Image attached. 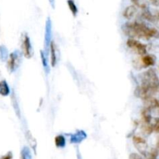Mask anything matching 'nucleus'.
Listing matches in <instances>:
<instances>
[{"label":"nucleus","instance_id":"1","mask_svg":"<svg viewBox=\"0 0 159 159\" xmlns=\"http://www.w3.org/2000/svg\"><path fill=\"white\" fill-rule=\"evenodd\" d=\"M124 34L130 38L151 39L150 28L141 22H128L122 27Z\"/></svg>","mask_w":159,"mask_h":159},{"label":"nucleus","instance_id":"2","mask_svg":"<svg viewBox=\"0 0 159 159\" xmlns=\"http://www.w3.org/2000/svg\"><path fill=\"white\" fill-rule=\"evenodd\" d=\"M141 84L153 88L156 94H159V78L153 69L147 70L141 74Z\"/></svg>","mask_w":159,"mask_h":159},{"label":"nucleus","instance_id":"3","mask_svg":"<svg viewBox=\"0 0 159 159\" xmlns=\"http://www.w3.org/2000/svg\"><path fill=\"white\" fill-rule=\"evenodd\" d=\"M52 41V22L50 17L47 19L44 33V52L47 55L50 51V45Z\"/></svg>","mask_w":159,"mask_h":159},{"label":"nucleus","instance_id":"4","mask_svg":"<svg viewBox=\"0 0 159 159\" xmlns=\"http://www.w3.org/2000/svg\"><path fill=\"white\" fill-rule=\"evenodd\" d=\"M22 55L26 58H31L34 55V50H33L32 44H31V38L27 34H24L22 36V44H21Z\"/></svg>","mask_w":159,"mask_h":159},{"label":"nucleus","instance_id":"5","mask_svg":"<svg viewBox=\"0 0 159 159\" xmlns=\"http://www.w3.org/2000/svg\"><path fill=\"white\" fill-rule=\"evenodd\" d=\"M21 62V55L18 51L12 52L9 55V58L7 60V67L10 73H13L16 71L19 67Z\"/></svg>","mask_w":159,"mask_h":159},{"label":"nucleus","instance_id":"6","mask_svg":"<svg viewBox=\"0 0 159 159\" xmlns=\"http://www.w3.org/2000/svg\"><path fill=\"white\" fill-rule=\"evenodd\" d=\"M127 45L130 48V49H132L133 51H134L136 53H137L138 55H144L146 54L147 52V45L142 44L140 41H137L136 39L133 38H129L127 41Z\"/></svg>","mask_w":159,"mask_h":159},{"label":"nucleus","instance_id":"7","mask_svg":"<svg viewBox=\"0 0 159 159\" xmlns=\"http://www.w3.org/2000/svg\"><path fill=\"white\" fill-rule=\"evenodd\" d=\"M133 141L134 144V146L137 148V149L143 155H146L148 152V144L146 140L143 137L139 136H134L133 137Z\"/></svg>","mask_w":159,"mask_h":159},{"label":"nucleus","instance_id":"8","mask_svg":"<svg viewBox=\"0 0 159 159\" xmlns=\"http://www.w3.org/2000/svg\"><path fill=\"white\" fill-rule=\"evenodd\" d=\"M87 137V134L84 130H77L75 133L71 136L70 142L71 144H80L85 140Z\"/></svg>","mask_w":159,"mask_h":159},{"label":"nucleus","instance_id":"9","mask_svg":"<svg viewBox=\"0 0 159 159\" xmlns=\"http://www.w3.org/2000/svg\"><path fill=\"white\" fill-rule=\"evenodd\" d=\"M141 62L143 67H152L154 65L156 61V57L154 55H142L141 58L140 59Z\"/></svg>","mask_w":159,"mask_h":159},{"label":"nucleus","instance_id":"10","mask_svg":"<svg viewBox=\"0 0 159 159\" xmlns=\"http://www.w3.org/2000/svg\"><path fill=\"white\" fill-rule=\"evenodd\" d=\"M137 13V7L135 6H127V8L124 10V13H123V16L126 19H131L132 17L134 16V15Z\"/></svg>","mask_w":159,"mask_h":159},{"label":"nucleus","instance_id":"11","mask_svg":"<svg viewBox=\"0 0 159 159\" xmlns=\"http://www.w3.org/2000/svg\"><path fill=\"white\" fill-rule=\"evenodd\" d=\"M10 94V88L6 80H3L0 81V95L6 97Z\"/></svg>","mask_w":159,"mask_h":159},{"label":"nucleus","instance_id":"12","mask_svg":"<svg viewBox=\"0 0 159 159\" xmlns=\"http://www.w3.org/2000/svg\"><path fill=\"white\" fill-rule=\"evenodd\" d=\"M40 58H41V63L43 66V70L45 71L46 74H48L50 73V67L48 65V59H47V55L45 54L44 51H40Z\"/></svg>","mask_w":159,"mask_h":159},{"label":"nucleus","instance_id":"13","mask_svg":"<svg viewBox=\"0 0 159 159\" xmlns=\"http://www.w3.org/2000/svg\"><path fill=\"white\" fill-rule=\"evenodd\" d=\"M157 99H156L154 97H150L144 100V104H145V108L150 109V110H153L154 108L157 106Z\"/></svg>","mask_w":159,"mask_h":159},{"label":"nucleus","instance_id":"14","mask_svg":"<svg viewBox=\"0 0 159 159\" xmlns=\"http://www.w3.org/2000/svg\"><path fill=\"white\" fill-rule=\"evenodd\" d=\"M51 52V64L52 67H55L57 63V55H56V48L54 41H51L50 45V51Z\"/></svg>","mask_w":159,"mask_h":159},{"label":"nucleus","instance_id":"15","mask_svg":"<svg viewBox=\"0 0 159 159\" xmlns=\"http://www.w3.org/2000/svg\"><path fill=\"white\" fill-rule=\"evenodd\" d=\"M55 146L58 148H63L66 145V139L63 135H58L55 138Z\"/></svg>","mask_w":159,"mask_h":159},{"label":"nucleus","instance_id":"16","mask_svg":"<svg viewBox=\"0 0 159 159\" xmlns=\"http://www.w3.org/2000/svg\"><path fill=\"white\" fill-rule=\"evenodd\" d=\"M151 111L150 109L145 108V109L142 110L141 112V116L143 118V122H147V123H149L152 120V118H151Z\"/></svg>","mask_w":159,"mask_h":159},{"label":"nucleus","instance_id":"17","mask_svg":"<svg viewBox=\"0 0 159 159\" xmlns=\"http://www.w3.org/2000/svg\"><path fill=\"white\" fill-rule=\"evenodd\" d=\"M9 51L5 45H0V61L6 62L9 58Z\"/></svg>","mask_w":159,"mask_h":159},{"label":"nucleus","instance_id":"18","mask_svg":"<svg viewBox=\"0 0 159 159\" xmlns=\"http://www.w3.org/2000/svg\"><path fill=\"white\" fill-rule=\"evenodd\" d=\"M67 6H68V8H69L70 11H71V13H72L73 16H77L78 13H79V9H78L77 6H76L74 0H67Z\"/></svg>","mask_w":159,"mask_h":159},{"label":"nucleus","instance_id":"19","mask_svg":"<svg viewBox=\"0 0 159 159\" xmlns=\"http://www.w3.org/2000/svg\"><path fill=\"white\" fill-rule=\"evenodd\" d=\"M141 130L145 135H150L153 131H154V130H153V123L151 122H149V123L143 122L141 127Z\"/></svg>","mask_w":159,"mask_h":159},{"label":"nucleus","instance_id":"20","mask_svg":"<svg viewBox=\"0 0 159 159\" xmlns=\"http://www.w3.org/2000/svg\"><path fill=\"white\" fill-rule=\"evenodd\" d=\"M21 159H32V153L28 147H23L21 151Z\"/></svg>","mask_w":159,"mask_h":159},{"label":"nucleus","instance_id":"21","mask_svg":"<svg viewBox=\"0 0 159 159\" xmlns=\"http://www.w3.org/2000/svg\"><path fill=\"white\" fill-rule=\"evenodd\" d=\"M12 104H13V109H14L15 112H16V114L17 115V116L19 118H20V110H19V105H18V101H17V99H16V95H15L14 93L12 94Z\"/></svg>","mask_w":159,"mask_h":159},{"label":"nucleus","instance_id":"22","mask_svg":"<svg viewBox=\"0 0 159 159\" xmlns=\"http://www.w3.org/2000/svg\"><path fill=\"white\" fill-rule=\"evenodd\" d=\"M26 139H27V140L29 141V143L31 144V147L33 148V149L35 151V148H36V146H37V143H36V140L35 139H34V136L31 135V132L28 131L27 133H26Z\"/></svg>","mask_w":159,"mask_h":159},{"label":"nucleus","instance_id":"23","mask_svg":"<svg viewBox=\"0 0 159 159\" xmlns=\"http://www.w3.org/2000/svg\"><path fill=\"white\" fill-rule=\"evenodd\" d=\"M132 2H133V6H135L136 7H139V8H141L143 10L147 8V6L145 3H143L142 2H141V0H130Z\"/></svg>","mask_w":159,"mask_h":159},{"label":"nucleus","instance_id":"24","mask_svg":"<svg viewBox=\"0 0 159 159\" xmlns=\"http://www.w3.org/2000/svg\"><path fill=\"white\" fill-rule=\"evenodd\" d=\"M151 38H159V31L155 28H150Z\"/></svg>","mask_w":159,"mask_h":159},{"label":"nucleus","instance_id":"25","mask_svg":"<svg viewBox=\"0 0 159 159\" xmlns=\"http://www.w3.org/2000/svg\"><path fill=\"white\" fill-rule=\"evenodd\" d=\"M153 130L156 133H159V118H156L153 123Z\"/></svg>","mask_w":159,"mask_h":159},{"label":"nucleus","instance_id":"26","mask_svg":"<svg viewBox=\"0 0 159 159\" xmlns=\"http://www.w3.org/2000/svg\"><path fill=\"white\" fill-rule=\"evenodd\" d=\"M153 24L157 27V28H159V16H157V15H154L153 16V19L151 20Z\"/></svg>","mask_w":159,"mask_h":159},{"label":"nucleus","instance_id":"27","mask_svg":"<svg viewBox=\"0 0 159 159\" xmlns=\"http://www.w3.org/2000/svg\"><path fill=\"white\" fill-rule=\"evenodd\" d=\"M130 159H144L140 154H136V153H132V154H130V157H129Z\"/></svg>","mask_w":159,"mask_h":159},{"label":"nucleus","instance_id":"28","mask_svg":"<svg viewBox=\"0 0 159 159\" xmlns=\"http://www.w3.org/2000/svg\"><path fill=\"white\" fill-rule=\"evenodd\" d=\"M12 158H13V154H12V152H8L6 155L2 156L0 159H12Z\"/></svg>","mask_w":159,"mask_h":159},{"label":"nucleus","instance_id":"29","mask_svg":"<svg viewBox=\"0 0 159 159\" xmlns=\"http://www.w3.org/2000/svg\"><path fill=\"white\" fill-rule=\"evenodd\" d=\"M149 1L154 6H159V0H149Z\"/></svg>","mask_w":159,"mask_h":159},{"label":"nucleus","instance_id":"30","mask_svg":"<svg viewBox=\"0 0 159 159\" xmlns=\"http://www.w3.org/2000/svg\"><path fill=\"white\" fill-rule=\"evenodd\" d=\"M154 113H156L157 115H159V100H157V106H156L155 108H154Z\"/></svg>","mask_w":159,"mask_h":159},{"label":"nucleus","instance_id":"31","mask_svg":"<svg viewBox=\"0 0 159 159\" xmlns=\"http://www.w3.org/2000/svg\"><path fill=\"white\" fill-rule=\"evenodd\" d=\"M49 3H50L51 6L52 7L53 9H55V0H48Z\"/></svg>","mask_w":159,"mask_h":159},{"label":"nucleus","instance_id":"32","mask_svg":"<svg viewBox=\"0 0 159 159\" xmlns=\"http://www.w3.org/2000/svg\"><path fill=\"white\" fill-rule=\"evenodd\" d=\"M155 15H157V16H159V10H157V12H156V14Z\"/></svg>","mask_w":159,"mask_h":159},{"label":"nucleus","instance_id":"33","mask_svg":"<svg viewBox=\"0 0 159 159\" xmlns=\"http://www.w3.org/2000/svg\"><path fill=\"white\" fill-rule=\"evenodd\" d=\"M157 148H159V139H158V141H157Z\"/></svg>","mask_w":159,"mask_h":159},{"label":"nucleus","instance_id":"34","mask_svg":"<svg viewBox=\"0 0 159 159\" xmlns=\"http://www.w3.org/2000/svg\"><path fill=\"white\" fill-rule=\"evenodd\" d=\"M158 68H159V67H158Z\"/></svg>","mask_w":159,"mask_h":159}]
</instances>
